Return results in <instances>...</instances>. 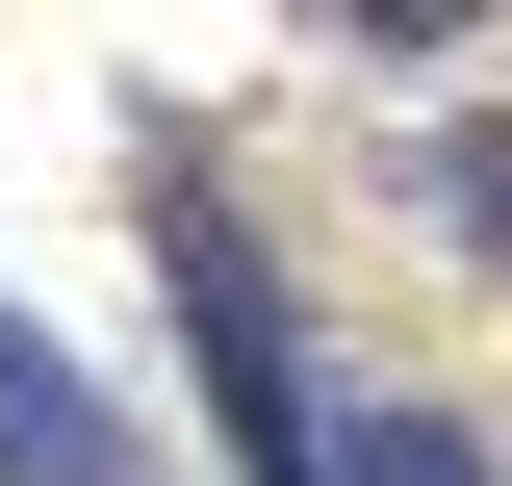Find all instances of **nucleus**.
Masks as SVG:
<instances>
[{
    "instance_id": "nucleus-3",
    "label": "nucleus",
    "mask_w": 512,
    "mask_h": 486,
    "mask_svg": "<svg viewBox=\"0 0 512 486\" xmlns=\"http://www.w3.org/2000/svg\"><path fill=\"white\" fill-rule=\"evenodd\" d=\"M333 486H487L461 410H333Z\"/></svg>"
},
{
    "instance_id": "nucleus-2",
    "label": "nucleus",
    "mask_w": 512,
    "mask_h": 486,
    "mask_svg": "<svg viewBox=\"0 0 512 486\" xmlns=\"http://www.w3.org/2000/svg\"><path fill=\"white\" fill-rule=\"evenodd\" d=\"M0 486H128V435H103V384L0 307Z\"/></svg>"
},
{
    "instance_id": "nucleus-1",
    "label": "nucleus",
    "mask_w": 512,
    "mask_h": 486,
    "mask_svg": "<svg viewBox=\"0 0 512 486\" xmlns=\"http://www.w3.org/2000/svg\"><path fill=\"white\" fill-rule=\"evenodd\" d=\"M180 333H205V435H231V486H333V384H308L282 256H256L231 205H180Z\"/></svg>"
},
{
    "instance_id": "nucleus-4",
    "label": "nucleus",
    "mask_w": 512,
    "mask_h": 486,
    "mask_svg": "<svg viewBox=\"0 0 512 486\" xmlns=\"http://www.w3.org/2000/svg\"><path fill=\"white\" fill-rule=\"evenodd\" d=\"M436 205H461V256H512V128H461V154H436Z\"/></svg>"
}]
</instances>
